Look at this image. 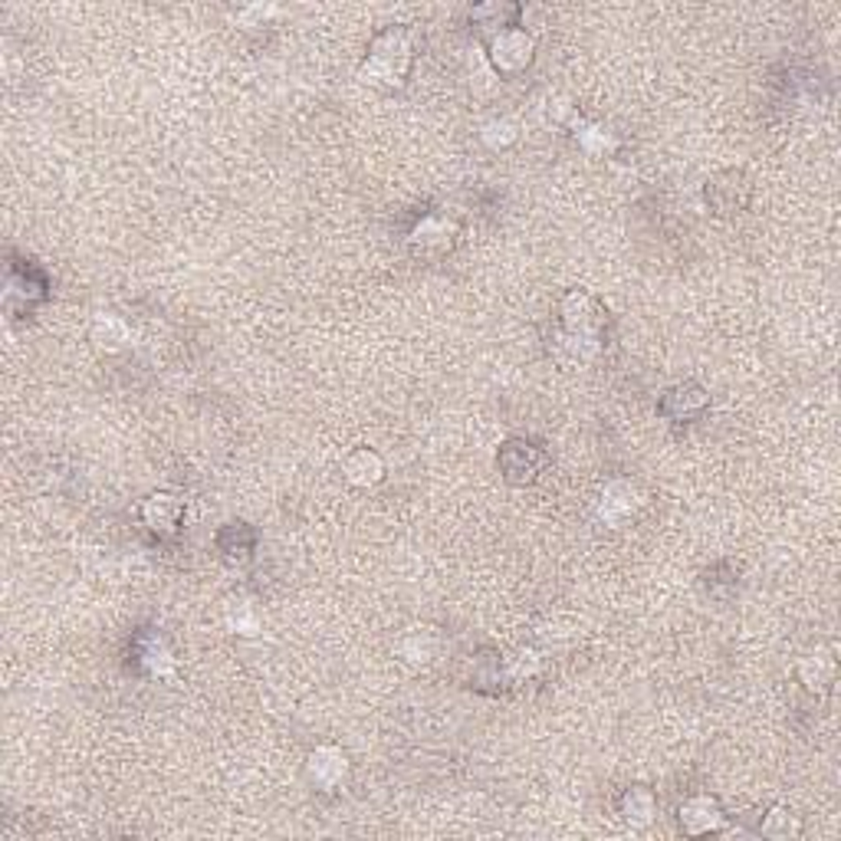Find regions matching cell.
<instances>
[{
  "label": "cell",
  "mask_w": 841,
  "mask_h": 841,
  "mask_svg": "<svg viewBox=\"0 0 841 841\" xmlns=\"http://www.w3.org/2000/svg\"><path fill=\"white\" fill-rule=\"evenodd\" d=\"M493 59L500 69H520L533 59V40L520 30H506L493 43Z\"/></svg>",
  "instance_id": "cell-1"
},
{
  "label": "cell",
  "mask_w": 841,
  "mask_h": 841,
  "mask_svg": "<svg viewBox=\"0 0 841 841\" xmlns=\"http://www.w3.org/2000/svg\"><path fill=\"white\" fill-rule=\"evenodd\" d=\"M178 516H181V506L175 503L171 496H151L149 503H145V523H149L151 529L171 533L175 523H178Z\"/></svg>",
  "instance_id": "cell-2"
},
{
  "label": "cell",
  "mask_w": 841,
  "mask_h": 841,
  "mask_svg": "<svg viewBox=\"0 0 841 841\" xmlns=\"http://www.w3.org/2000/svg\"><path fill=\"white\" fill-rule=\"evenodd\" d=\"M346 474H348V480H356V484H375V480L382 477V460H378V454L362 448L346 457Z\"/></svg>",
  "instance_id": "cell-3"
},
{
  "label": "cell",
  "mask_w": 841,
  "mask_h": 841,
  "mask_svg": "<svg viewBox=\"0 0 841 841\" xmlns=\"http://www.w3.org/2000/svg\"><path fill=\"white\" fill-rule=\"evenodd\" d=\"M332 769L339 779L346 776V756L339 753V749H319V753H312V759H309V773H312V779L316 782L326 785V773Z\"/></svg>",
  "instance_id": "cell-4"
}]
</instances>
